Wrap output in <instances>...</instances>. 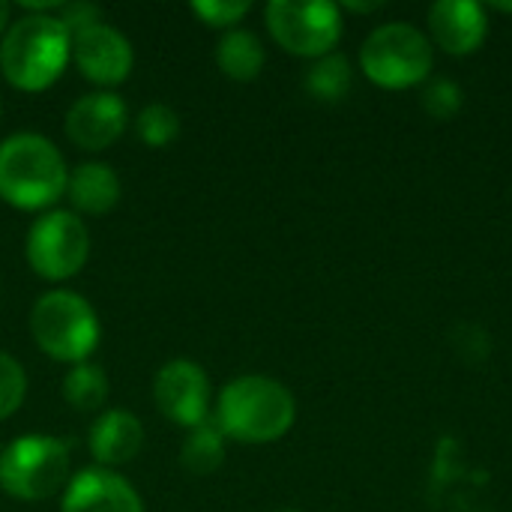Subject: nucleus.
<instances>
[{
	"label": "nucleus",
	"mask_w": 512,
	"mask_h": 512,
	"mask_svg": "<svg viewBox=\"0 0 512 512\" xmlns=\"http://www.w3.org/2000/svg\"><path fill=\"white\" fill-rule=\"evenodd\" d=\"M60 512H144V501L126 477L96 465L69 477Z\"/></svg>",
	"instance_id": "f8f14e48"
},
{
	"label": "nucleus",
	"mask_w": 512,
	"mask_h": 512,
	"mask_svg": "<svg viewBox=\"0 0 512 512\" xmlns=\"http://www.w3.org/2000/svg\"><path fill=\"white\" fill-rule=\"evenodd\" d=\"M120 177L105 162H81L66 183V195L78 213L105 216L120 204Z\"/></svg>",
	"instance_id": "2eb2a0df"
},
{
	"label": "nucleus",
	"mask_w": 512,
	"mask_h": 512,
	"mask_svg": "<svg viewBox=\"0 0 512 512\" xmlns=\"http://www.w3.org/2000/svg\"><path fill=\"white\" fill-rule=\"evenodd\" d=\"M423 108L429 117L435 120H450L462 111V90L456 81L450 78H435L426 90H423Z\"/></svg>",
	"instance_id": "4be33fe9"
},
{
	"label": "nucleus",
	"mask_w": 512,
	"mask_h": 512,
	"mask_svg": "<svg viewBox=\"0 0 512 512\" xmlns=\"http://www.w3.org/2000/svg\"><path fill=\"white\" fill-rule=\"evenodd\" d=\"M351 81H354V69H351L348 57H342V54L318 57L306 72V90L321 102L342 99L351 90Z\"/></svg>",
	"instance_id": "6ab92c4d"
},
{
	"label": "nucleus",
	"mask_w": 512,
	"mask_h": 512,
	"mask_svg": "<svg viewBox=\"0 0 512 512\" xmlns=\"http://www.w3.org/2000/svg\"><path fill=\"white\" fill-rule=\"evenodd\" d=\"M435 66L432 39L411 21H387L360 45L363 75L384 90H408L429 78Z\"/></svg>",
	"instance_id": "39448f33"
},
{
	"label": "nucleus",
	"mask_w": 512,
	"mask_h": 512,
	"mask_svg": "<svg viewBox=\"0 0 512 512\" xmlns=\"http://www.w3.org/2000/svg\"><path fill=\"white\" fill-rule=\"evenodd\" d=\"M345 9L348 12H375V9H381V3H345Z\"/></svg>",
	"instance_id": "b1692460"
},
{
	"label": "nucleus",
	"mask_w": 512,
	"mask_h": 512,
	"mask_svg": "<svg viewBox=\"0 0 512 512\" xmlns=\"http://www.w3.org/2000/svg\"><path fill=\"white\" fill-rule=\"evenodd\" d=\"M129 126L126 102L111 90L84 93L69 105L63 132L81 150H108Z\"/></svg>",
	"instance_id": "9b49d317"
},
{
	"label": "nucleus",
	"mask_w": 512,
	"mask_h": 512,
	"mask_svg": "<svg viewBox=\"0 0 512 512\" xmlns=\"http://www.w3.org/2000/svg\"><path fill=\"white\" fill-rule=\"evenodd\" d=\"M63 153L39 132H15L0 141V198L15 210H48L66 195Z\"/></svg>",
	"instance_id": "7ed1b4c3"
},
{
	"label": "nucleus",
	"mask_w": 512,
	"mask_h": 512,
	"mask_svg": "<svg viewBox=\"0 0 512 512\" xmlns=\"http://www.w3.org/2000/svg\"><path fill=\"white\" fill-rule=\"evenodd\" d=\"M207 27H231L252 12L249 0H195L189 6Z\"/></svg>",
	"instance_id": "5701e85b"
},
{
	"label": "nucleus",
	"mask_w": 512,
	"mask_h": 512,
	"mask_svg": "<svg viewBox=\"0 0 512 512\" xmlns=\"http://www.w3.org/2000/svg\"><path fill=\"white\" fill-rule=\"evenodd\" d=\"M225 447H228V438L222 435V429L216 423L207 420L186 432L183 447H180V465L192 477H207L222 468Z\"/></svg>",
	"instance_id": "f3484780"
},
{
	"label": "nucleus",
	"mask_w": 512,
	"mask_h": 512,
	"mask_svg": "<svg viewBox=\"0 0 512 512\" xmlns=\"http://www.w3.org/2000/svg\"><path fill=\"white\" fill-rule=\"evenodd\" d=\"M279 512H297V510H279Z\"/></svg>",
	"instance_id": "bb28decb"
},
{
	"label": "nucleus",
	"mask_w": 512,
	"mask_h": 512,
	"mask_svg": "<svg viewBox=\"0 0 512 512\" xmlns=\"http://www.w3.org/2000/svg\"><path fill=\"white\" fill-rule=\"evenodd\" d=\"M30 333L42 354L57 363H87L102 339L96 309L75 291H48L30 309Z\"/></svg>",
	"instance_id": "20e7f679"
},
{
	"label": "nucleus",
	"mask_w": 512,
	"mask_h": 512,
	"mask_svg": "<svg viewBox=\"0 0 512 512\" xmlns=\"http://www.w3.org/2000/svg\"><path fill=\"white\" fill-rule=\"evenodd\" d=\"M87 447H90V456L96 459V465L111 471L117 465L132 462L141 453L144 426L132 411H123V408L102 411L90 426Z\"/></svg>",
	"instance_id": "4468645a"
},
{
	"label": "nucleus",
	"mask_w": 512,
	"mask_h": 512,
	"mask_svg": "<svg viewBox=\"0 0 512 512\" xmlns=\"http://www.w3.org/2000/svg\"><path fill=\"white\" fill-rule=\"evenodd\" d=\"M135 135L147 147L162 150V147H168V144L177 141V135H180V117H177L174 108H168L162 102H153V105H147V108L138 111V117H135Z\"/></svg>",
	"instance_id": "aec40b11"
},
{
	"label": "nucleus",
	"mask_w": 512,
	"mask_h": 512,
	"mask_svg": "<svg viewBox=\"0 0 512 512\" xmlns=\"http://www.w3.org/2000/svg\"><path fill=\"white\" fill-rule=\"evenodd\" d=\"M264 45L252 30L234 27L216 45V63L231 81H255L264 69Z\"/></svg>",
	"instance_id": "dca6fc26"
},
{
	"label": "nucleus",
	"mask_w": 512,
	"mask_h": 512,
	"mask_svg": "<svg viewBox=\"0 0 512 512\" xmlns=\"http://www.w3.org/2000/svg\"><path fill=\"white\" fill-rule=\"evenodd\" d=\"M69 483V447L51 435H24L0 453V489L24 504H39Z\"/></svg>",
	"instance_id": "423d86ee"
},
{
	"label": "nucleus",
	"mask_w": 512,
	"mask_h": 512,
	"mask_svg": "<svg viewBox=\"0 0 512 512\" xmlns=\"http://www.w3.org/2000/svg\"><path fill=\"white\" fill-rule=\"evenodd\" d=\"M153 399L162 417L183 429H195L207 423L210 414V378L195 360H171L156 372L153 381Z\"/></svg>",
	"instance_id": "1a4fd4ad"
},
{
	"label": "nucleus",
	"mask_w": 512,
	"mask_h": 512,
	"mask_svg": "<svg viewBox=\"0 0 512 512\" xmlns=\"http://www.w3.org/2000/svg\"><path fill=\"white\" fill-rule=\"evenodd\" d=\"M264 21L276 45L297 57H327L342 39V6L327 0H270Z\"/></svg>",
	"instance_id": "6e6552de"
},
{
	"label": "nucleus",
	"mask_w": 512,
	"mask_h": 512,
	"mask_svg": "<svg viewBox=\"0 0 512 512\" xmlns=\"http://www.w3.org/2000/svg\"><path fill=\"white\" fill-rule=\"evenodd\" d=\"M429 33L432 45L453 57L474 54L489 36L486 6L474 0H438L429 6Z\"/></svg>",
	"instance_id": "ddd939ff"
},
{
	"label": "nucleus",
	"mask_w": 512,
	"mask_h": 512,
	"mask_svg": "<svg viewBox=\"0 0 512 512\" xmlns=\"http://www.w3.org/2000/svg\"><path fill=\"white\" fill-rule=\"evenodd\" d=\"M63 399L75 411H99L108 399V375L102 366L78 363L63 378Z\"/></svg>",
	"instance_id": "a211bd4d"
},
{
	"label": "nucleus",
	"mask_w": 512,
	"mask_h": 512,
	"mask_svg": "<svg viewBox=\"0 0 512 512\" xmlns=\"http://www.w3.org/2000/svg\"><path fill=\"white\" fill-rule=\"evenodd\" d=\"M72 60V36L54 12H24L0 39V72L24 93L48 90Z\"/></svg>",
	"instance_id": "f03ea898"
},
{
	"label": "nucleus",
	"mask_w": 512,
	"mask_h": 512,
	"mask_svg": "<svg viewBox=\"0 0 512 512\" xmlns=\"http://www.w3.org/2000/svg\"><path fill=\"white\" fill-rule=\"evenodd\" d=\"M24 396H27L24 366L12 354L0 351V423L9 420L21 408Z\"/></svg>",
	"instance_id": "412c9836"
},
{
	"label": "nucleus",
	"mask_w": 512,
	"mask_h": 512,
	"mask_svg": "<svg viewBox=\"0 0 512 512\" xmlns=\"http://www.w3.org/2000/svg\"><path fill=\"white\" fill-rule=\"evenodd\" d=\"M0 111H3V105H0Z\"/></svg>",
	"instance_id": "cd10ccee"
},
{
	"label": "nucleus",
	"mask_w": 512,
	"mask_h": 512,
	"mask_svg": "<svg viewBox=\"0 0 512 512\" xmlns=\"http://www.w3.org/2000/svg\"><path fill=\"white\" fill-rule=\"evenodd\" d=\"M72 60L87 81L99 87H117L129 78L135 51L117 27L99 21L72 33Z\"/></svg>",
	"instance_id": "9d476101"
},
{
	"label": "nucleus",
	"mask_w": 512,
	"mask_h": 512,
	"mask_svg": "<svg viewBox=\"0 0 512 512\" xmlns=\"http://www.w3.org/2000/svg\"><path fill=\"white\" fill-rule=\"evenodd\" d=\"M297 402L291 390L267 375H240L228 381L216 402V426L240 444H273L291 432Z\"/></svg>",
	"instance_id": "f257e3e1"
},
{
	"label": "nucleus",
	"mask_w": 512,
	"mask_h": 512,
	"mask_svg": "<svg viewBox=\"0 0 512 512\" xmlns=\"http://www.w3.org/2000/svg\"><path fill=\"white\" fill-rule=\"evenodd\" d=\"M492 9H501V12L512 15V3H492Z\"/></svg>",
	"instance_id": "a878e982"
},
{
	"label": "nucleus",
	"mask_w": 512,
	"mask_h": 512,
	"mask_svg": "<svg viewBox=\"0 0 512 512\" xmlns=\"http://www.w3.org/2000/svg\"><path fill=\"white\" fill-rule=\"evenodd\" d=\"M9 24H12V21H9V3H6V0H0V36L9 30Z\"/></svg>",
	"instance_id": "393cba45"
},
{
	"label": "nucleus",
	"mask_w": 512,
	"mask_h": 512,
	"mask_svg": "<svg viewBox=\"0 0 512 512\" xmlns=\"http://www.w3.org/2000/svg\"><path fill=\"white\" fill-rule=\"evenodd\" d=\"M24 255L39 279L66 282L90 258V231L72 210H45L27 231Z\"/></svg>",
	"instance_id": "0eeeda50"
}]
</instances>
